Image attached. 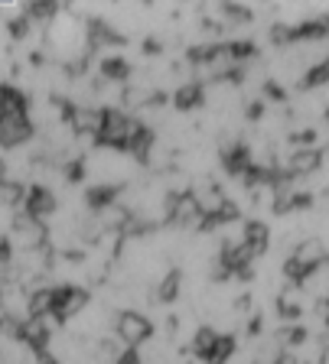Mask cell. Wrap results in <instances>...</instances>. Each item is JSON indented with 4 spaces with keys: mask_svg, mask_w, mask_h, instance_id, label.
Returning a JSON list of instances; mask_svg holds the SVG:
<instances>
[{
    "mask_svg": "<svg viewBox=\"0 0 329 364\" xmlns=\"http://www.w3.org/2000/svg\"><path fill=\"white\" fill-rule=\"evenodd\" d=\"M320 166H323V153L313 150V146H300V150H293L291 156H287L283 173L293 179V176H313Z\"/></svg>",
    "mask_w": 329,
    "mask_h": 364,
    "instance_id": "obj_6",
    "label": "cell"
},
{
    "mask_svg": "<svg viewBox=\"0 0 329 364\" xmlns=\"http://www.w3.org/2000/svg\"><path fill=\"white\" fill-rule=\"evenodd\" d=\"M177 293H179V273L173 270L167 280L157 287V299H160V303H173V299H177Z\"/></svg>",
    "mask_w": 329,
    "mask_h": 364,
    "instance_id": "obj_15",
    "label": "cell"
},
{
    "mask_svg": "<svg viewBox=\"0 0 329 364\" xmlns=\"http://www.w3.org/2000/svg\"><path fill=\"white\" fill-rule=\"evenodd\" d=\"M118 364H140V355H137V348H124L121 355H118Z\"/></svg>",
    "mask_w": 329,
    "mask_h": 364,
    "instance_id": "obj_19",
    "label": "cell"
},
{
    "mask_svg": "<svg viewBox=\"0 0 329 364\" xmlns=\"http://www.w3.org/2000/svg\"><path fill=\"white\" fill-rule=\"evenodd\" d=\"M235 348H238L235 335H215L212 348H209L206 355H202V361H206V364H225L231 355H235Z\"/></svg>",
    "mask_w": 329,
    "mask_h": 364,
    "instance_id": "obj_11",
    "label": "cell"
},
{
    "mask_svg": "<svg viewBox=\"0 0 329 364\" xmlns=\"http://www.w3.org/2000/svg\"><path fill=\"white\" fill-rule=\"evenodd\" d=\"M7 114H30L26 107V95L14 85H0V117H7Z\"/></svg>",
    "mask_w": 329,
    "mask_h": 364,
    "instance_id": "obj_10",
    "label": "cell"
},
{
    "mask_svg": "<svg viewBox=\"0 0 329 364\" xmlns=\"http://www.w3.org/2000/svg\"><path fill=\"white\" fill-rule=\"evenodd\" d=\"M137 130H140V121H134L130 114L111 107V111H101V127L95 134V144L111 146V150H127L130 136L137 134Z\"/></svg>",
    "mask_w": 329,
    "mask_h": 364,
    "instance_id": "obj_1",
    "label": "cell"
},
{
    "mask_svg": "<svg viewBox=\"0 0 329 364\" xmlns=\"http://www.w3.org/2000/svg\"><path fill=\"white\" fill-rule=\"evenodd\" d=\"M30 136H33L30 114H7V117H0V146L4 150L24 146Z\"/></svg>",
    "mask_w": 329,
    "mask_h": 364,
    "instance_id": "obj_4",
    "label": "cell"
},
{
    "mask_svg": "<svg viewBox=\"0 0 329 364\" xmlns=\"http://www.w3.org/2000/svg\"><path fill=\"white\" fill-rule=\"evenodd\" d=\"M323 316H326V326H329V303H326V309H323Z\"/></svg>",
    "mask_w": 329,
    "mask_h": 364,
    "instance_id": "obj_20",
    "label": "cell"
},
{
    "mask_svg": "<svg viewBox=\"0 0 329 364\" xmlns=\"http://www.w3.org/2000/svg\"><path fill=\"white\" fill-rule=\"evenodd\" d=\"M0 316H4V296H0Z\"/></svg>",
    "mask_w": 329,
    "mask_h": 364,
    "instance_id": "obj_21",
    "label": "cell"
},
{
    "mask_svg": "<svg viewBox=\"0 0 329 364\" xmlns=\"http://www.w3.org/2000/svg\"><path fill=\"white\" fill-rule=\"evenodd\" d=\"M326 121H329V111H326Z\"/></svg>",
    "mask_w": 329,
    "mask_h": 364,
    "instance_id": "obj_22",
    "label": "cell"
},
{
    "mask_svg": "<svg viewBox=\"0 0 329 364\" xmlns=\"http://www.w3.org/2000/svg\"><path fill=\"white\" fill-rule=\"evenodd\" d=\"M16 241L24 244L26 250H36L39 244L46 241V228H43V221L30 218V215H20V218H16Z\"/></svg>",
    "mask_w": 329,
    "mask_h": 364,
    "instance_id": "obj_8",
    "label": "cell"
},
{
    "mask_svg": "<svg viewBox=\"0 0 329 364\" xmlns=\"http://www.w3.org/2000/svg\"><path fill=\"white\" fill-rule=\"evenodd\" d=\"M10 257H14V244H10L7 237H0V267L10 264Z\"/></svg>",
    "mask_w": 329,
    "mask_h": 364,
    "instance_id": "obj_18",
    "label": "cell"
},
{
    "mask_svg": "<svg viewBox=\"0 0 329 364\" xmlns=\"http://www.w3.org/2000/svg\"><path fill=\"white\" fill-rule=\"evenodd\" d=\"M56 14V7L53 4H30V7H26V20H49V16Z\"/></svg>",
    "mask_w": 329,
    "mask_h": 364,
    "instance_id": "obj_17",
    "label": "cell"
},
{
    "mask_svg": "<svg viewBox=\"0 0 329 364\" xmlns=\"http://www.w3.org/2000/svg\"><path fill=\"white\" fill-rule=\"evenodd\" d=\"M85 306H88V289L66 283V287H56L53 289V312H49V316L62 322V318L78 316Z\"/></svg>",
    "mask_w": 329,
    "mask_h": 364,
    "instance_id": "obj_3",
    "label": "cell"
},
{
    "mask_svg": "<svg viewBox=\"0 0 329 364\" xmlns=\"http://www.w3.org/2000/svg\"><path fill=\"white\" fill-rule=\"evenodd\" d=\"M127 72H130V68H127V62H124V59H105V62H101V75H105V78H124Z\"/></svg>",
    "mask_w": 329,
    "mask_h": 364,
    "instance_id": "obj_16",
    "label": "cell"
},
{
    "mask_svg": "<svg viewBox=\"0 0 329 364\" xmlns=\"http://www.w3.org/2000/svg\"><path fill=\"white\" fill-rule=\"evenodd\" d=\"M222 163H225V169H229L231 176H248V169L254 166V163H251V153H248V146H241V144L225 146Z\"/></svg>",
    "mask_w": 329,
    "mask_h": 364,
    "instance_id": "obj_9",
    "label": "cell"
},
{
    "mask_svg": "<svg viewBox=\"0 0 329 364\" xmlns=\"http://www.w3.org/2000/svg\"><path fill=\"white\" fill-rule=\"evenodd\" d=\"M153 335L150 318H144L140 312H124L118 316V338L127 345V348H137L140 341H147Z\"/></svg>",
    "mask_w": 329,
    "mask_h": 364,
    "instance_id": "obj_5",
    "label": "cell"
},
{
    "mask_svg": "<svg viewBox=\"0 0 329 364\" xmlns=\"http://www.w3.org/2000/svg\"><path fill=\"white\" fill-rule=\"evenodd\" d=\"M24 208H26V215H30V218H36V221H43L46 215H53L56 212L53 189H46V186H33V189L24 196Z\"/></svg>",
    "mask_w": 329,
    "mask_h": 364,
    "instance_id": "obj_7",
    "label": "cell"
},
{
    "mask_svg": "<svg viewBox=\"0 0 329 364\" xmlns=\"http://www.w3.org/2000/svg\"><path fill=\"white\" fill-rule=\"evenodd\" d=\"M202 98H206V88H202L199 82H189V85H183V88L173 95V101H177V107L179 111H189V107H199L202 105Z\"/></svg>",
    "mask_w": 329,
    "mask_h": 364,
    "instance_id": "obj_13",
    "label": "cell"
},
{
    "mask_svg": "<svg viewBox=\"0 0 329 364\" xmlns=\"http://www.w3.org/2000/svg\"><path fill=\"white\" fill-rule=\"evenodd\" d=\"M323 260H326V247H323V241L310 237V241H303L291 254V257H287V264H283V273H287L293 283H303L306 277H313V270L323 264Z\"/></svg>",
    "mask_w": 329,
    "mask_h": 364,
    "instance_id": "obj_2",
    "label": "cell"
},
{
    "mask_svg": "<svg viewBox=\"0 0 329 364\" xmlns=\"http://www.w3.org/2000/svg\"><path fill=\"white\" fill-rule=\"evenodd\" d=\"M268 225L264 221H248L245 225V244L254 250V257H261L264 250H268Z\"/></svg>",
    "mask_w": 329,
    "mask_h": 364,
    "instance_id": "obj_12",
    "label": "cell"
},
{
    "mask_svg": "<svg viewBox=\"0 0 329 364\" xmlns=\"http://www.w3.org/2000/svg\"><path fill=\"white\" fill-rule=\"evenodd\" d=\"M329 82V59H323L320 65H313L310 72L303 75V82H300V88H320V85Z\"/></svg>",
    "mask_w": 329,
    "mask_h": 364,
    "instance_id": "obj_14",
    "label": "cell"
}]
</instances>
